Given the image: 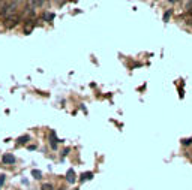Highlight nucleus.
I'll return each instance as SVG.
<instances>
[{
  "label": "nucleus",
  "mask_w": 192,
  "mask_h": 190,
  "mask_svg": "<svg viewBox=\"0 0 192 190\" xmlns=\"http://www.w3.org/2000/svg\"><path fill=\"white\" fill-rule=\"evenodd\" d=\"M41 190H54V187H53L50 183H47V184H42V187H41Z\"/></svg>",
  "instance_id": "nucleus-8"
},
{
  "label": "nucleus",
  "mask_w": 192,
  "mask_h": 190,
  "mask_svg": "<svg viewBox=\"0 0 192 190\" xmlns=\"http://www.w3.org/2000/svg\"><path fill=\"white\" fill-rule=\"evenodd\" d=\"M170 17H171V9H168V11H167V12L164 14V21L167 23V21L170 19Z\"/></svg>",
  "instance_id": "nucleus-9"
},
{
  "label": "nucleus",
  "mask_w": 192,
  "mask_h": 190,
  "mask_svg": "<svg viewBox=\"0 0 192 190\" xmlns=\"http://www.w3.org/2000/svg\"><path fill=\"white\" fill-rule=\"evenodd\" d=\"M5 6H6V3H5V2H0V12H3Z\"/></svg>",
  "instance_id": "nucleus-14"
},
{
  "label": "nucleus",
  "mask_w": 192,
  "mask_h": 190,
  "mask_svg": "<svg viewBox=\"0 0 192 190\" xmlns=\"http://www.w3.org/2000/svg\"><path fill=\"white\" fill-rule=\"evenodd\" d=\"M183 144H185V145H189V144H192V139H185Z\"/></svg>",
  "instance_id": "nucleus-15"
},
{
  "label": "nucleus",
  "mask_w": 192,
  "mask_h": 190,
  "mask_svg": "<svg viewBox=\"0 0 192 190\" xmlns=\"http://www.w3.org/2000/svg\"><path fill=\"white\" fill-rule=\"evenodd\" d=\"M2 162H3L5 165H14V163H15V157H14V154L6 153V154H3V157H2Z\"/></svg>",
  "instance_id": "nucleus-3"
},
{
  "label": "nucleus",
  "mask_w": 192,
  "mask_h": 190,
  "mask_svg": "<svg viewBox=\"0 0 192 190\" xmlns=\"http://www.w3.org/2000/svg\"><path fill=\"white\" fill-rule=\"evenodd\" d=\"M29 141V136H21L18 138V144H23V142H27Z\"/></svg>",
  "instance_id": "nucleus-11"
},
{
  "label": "nucleus",
  "mask_w": 192,
  "mask_h": 190,
  "mask_svg": "<svg viewBox=\"0 0 192 190\" xmlns=\"http://www.w3.org/2000/svg\"><path fill=\"white\" fill-rule=\"evenodd\" d=\"M5 180H6V177H5V175H0V187H2V184L5 183Z\"/></svg>",
  "instance_id": "nucleus-13"
},
{
  "label": "nucleus",
  "mask_w": 192,
  "mask_h": 190,
  "mask_svg": "<svg viewBox=\"0 0 192 190\" xmlns=\"http://www.w3.org/2000/svg\"><path fill=\"white\" fill-rule=\"evenodd\" d=\"M50 142H51V148H56V147H57V139H56V133H54V132L50 133Z\"/></svg>",
  "instance_id": "nucleus-6"
},
{
  "label": "nucleus",
  "mask_w": 192,
  "mask_h": 190,
  "mask_svg": "<svg viewBox=\"0 0 192 190\" xmlns=\"http://www.w3.org/2000/svg\"><path fill=\"white\" fill-rule=\"evenodd\" d=\"M66 180H68L69 183H74V181H75V172H74V169H69V171L66 172Z\"/></svg>",
  "instance_id": "nucleus-5"
},
{
  "label": "nucleus",
  "mask_w": 192,
  "mask_h": 190,
  "mask_svg": "<svg viewBox=\"0 0 192 190\" xmlns=\"http://www.w3.org/2000/svg\"><path fill=\"white\" fill-rule=\"evenodd\" d=\"M44 18H45L47 21H50V19H53V18H54V14H45V15H44Z\"/></svg>",
  "instance_id": "nucleus-12"
},
{
  "label": "nucleus",
  "mask_w": 192,
  "mask_h": 190,
  "mask_svg": "<svg viewBox=\"0 0 192 190\" xmlns=\"http://www.w3.org/2000/svg\"><path fill=\"white\" fill-rule=\"evenodd\" d=\"M32 175H33L35 178H41V175H42V174H41V171H36V169H33V171H32Z\"/></svg>",
  "instance_id": "nucleus-10"
},
{
  "label": "nucleus",
  "mask_w": 192,
  "mask_h": 190,
  "mask_svg": "<svg viewBox=\"0 0 192 190\" xmlns=\"http://www.w3.org/2000/svg\"><path fill=\"white\" fill-rule=\"evenodd\" d=\"M33 29H35L33 19H27V21H26V26H24V33H26V35H30Z\"/></svg>",
  "instance_id": "nucleus-4"
},
{
  "label": "nucleus",
  "mask_w": 192,
  "mask_h": 190,
  "mask_svg": "<svg viewBox=\"0 0 192 190\" xmlns=\"http://www.w3.org/2000/svg\"><path fill=\"white\" fill-rule=\"evenodd\" d=\"M18 5H20L18 2H9V3H6V6H5V9L2 12V17H3L5 21L18 15Z\"/></svg>",
  "instance_id": "nucleus-1"
},
{
  "label": "nucleus",
  "mask_w": 192,
  "mask_h": 190,
  "mask_svg": "<svg viewBox=\"0 0 192 190\" xmlns=\"http://www.w3.org/2000/svg\"><path fill=\"white\" fill-rule=\"evenodd\" d=\"M20 19H21V17H20V15H15V17L6 19V21H5V26H6L8 29H12V27H15L18 23H20Z\"/></svg>",
  "instance_id": "nucleus-2"
},
{
  "label": "nucleus",
  "mask_w": 192,
  "mask_h": 190,
  "mask_svg": "<svg viewBox=\"0 0 192 190\" xmlns=\"http://www.w3.org/2000/svg\"><path fill=\"white\" fill-rule=\"evenodd\" d=\"M92 177H93V174H92V172H87V174L84 172L83 175H81V180H83V181H84V180H90Z\"/></svg>",
  "instance_id": "nucleus-7"
}]
</instances>
